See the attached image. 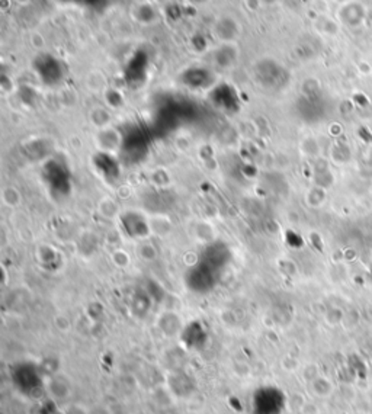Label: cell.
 <instances>
[{
  "label": "cell",
  "instance_id": "cell-2",
  "mask_svg": "<svg viewBox=\"0 0 372 414\" xmlns=\"http://www.w3.org/2000/svg\"><path fill=\"white\" fill-rule=\"evenodd\" d=\"M2 200L6 205L9 207H18L19 204H21L22 198H21V193H19V191L15 188V186H8L2 191Z\"/></svg>",
  "mask_w": 372,
  "mask_h": 414
},
{
  "label": "cell",
  "instance_id": "cell-1",
  "mask_svg": "<svg viewBox=\"0 0 372 414\" xmlns=\"http://www.w3.org/2000/svg\"><path fill=\"white\" fill-rule=\"evenodd\" d=\"M97 146H99L105 151H113L115 149H118L120 146V135L118 131L112 130L111 127L101 128L99 134L96 137Z\"/></svg>",
  "mask_w": 372,
  "mask_h": 414
},
{
  "label": "cell",
  "instance_id": "cell-3",
  "mask_svg": "<svg viewBox=\"0 0 372 414\" xmlns=\"http://www.w3.org/2000/svg\"><path fill=\"white\" fill-rule=\"evenodd\" d=\"M371 403H372V394H371Z\"/></svg>",
  "mask_w": 372,
  "mask_h": 414
}]
</instances>
